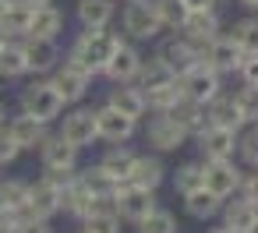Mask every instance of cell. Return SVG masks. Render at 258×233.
Returning a JSON list of instances; mask_svg holds the SVG:
<instances>
[{
  "instance_id": "cell-1",
  "label": "cell",
  "mask_w": 258,
  "mask_h": 233,
  "mask_svg": "<svg viewBox=\"0 0 258 233\" xmlns=\"http://www.w3.org/2000/svg\"><path fill=\"white\" fill-rule=\"evenodd\" d=\"M117 46H120V36L110 32L106 25H103V29L82 25V32H78V39H75V46H71L68 60L78 64L82 71H89V74L96 78V74H103V67H106V60L113 57Z\"/></svg>"
},
{
  "instance_id": "cell-2",
  "label": "cell",
  "mask_w": 258,
  "mask_h": 233,
  "mask_svg": "<svg viewBox=\"0 0 258 233\" xmlns=\"http://www.w3.org/2000/svg\"><path fill=\"white\" fill-rule=\"evenodd\" d=\"M64 106H68L64 96H60L50 82H32V85L22 92V113H29V117H36V120H43V124L60 120Z\"/></svg>"
},
{
  "instance_id": "cell-3",
  "label": "cell",
  "mask_w": 258,
  "mask_h": 233,
  "mask_svg": "<svg viewBox=\"0 0 258 233\" xmlns=\"http://www.w3.org/2000/svg\"><path fill=\"white\" fill-rule=\"evenodd\" d=\"M219 78H223V74L212 71L205 60H198V64H191L184 74H177V82H180V89H184V99L202 103V106H209V103L219 96V89H223Z\"/></svg>"
},
{
  "instance_id": "cell-4",
  "label": "cell",
  "mask_w": 258,
  "mask_h": 233,
  "mask_svg": "<svg viewBox=\"0 0 258 233\" xmlns=\"http://www.w3.org/2000/svg\"><path fill=\"white\" fill-rule=\"evenodd\" d=\"M113 208H117V215L120 219H127V222H142L149 212H156L159 205H156V191H149V187H138V184H124L117 194H113Z\"/></svg>"
},
{
  "instance_id": "cell-5",
  "label": "cell",
  "mask_w": 258,
  "mask_h": 233,
  "mask_svg": "<svg viewBox=\"0 0 258 233\" xmlns=\"http://www.w3.org/2000/svg\"><path fill=\"white\" fill-rule=\"evenodd\" d=\"M244 173L233 159H202V184L209 191H216L219 198H230L240 187Z\"/></svg>"
},
{
  "instance_id": "cell-6",
  "label": "cell",
  "mask_w": 258,
  "mask_h": 233,
  "mask_svg": "<svg viewBox=\"0 0 258 233\" xmlns=\"http://www.w3.org/2000/svg\"><path fill=\"white\" fill-rule=\"evenodd\" d=\"M120 22H124V32H127L131 39H156V36L163 32V22H159L156 11L149 8V0H127Z\"/></svg>"
},
{
  "instance_id": "cell-7",
  "label": "cell",
  "mask_w": 258,
  "mask_h": 233,
  "mask_svg": "<svg viewBox=\"0 0 258 233\" xmlns=\"http://www.w3.org/2000/svg\"><path fill=\"white\" fill-rule=\"evenodd\" d=\"M78 145H71L68 138L60 134H46L43 145H39V156H43V166L53 170V173H75L78 170Z\"/></svg>"
},
{
  "instance_id": "cell-8",
  "label": "cell",
  "mask_w": 258,
  "mask_h": 233,
  "mask_svg": "<svg viewBox=\"0 0 258 233\" xmlns=\"http://www.w3.org/2000/svg\"><path fill=\"white\" fill-rule=\"evenodd\" d=\"M50 85L64 96V103H82V99H85V92H89V85H92V74H89V71H82L78 64L64 60L60 67H53Z\"/></svg>"
},
{
  "instance_id": "cell-9",
  "label": "cell",
  "mask_w": 258,
  "mask_h": 233,
  "mask_svg": "<svg viewBox=\"0 0 258 233\" xmlns=\"http://www.w3.org/2000/svg\"><path fill=\"white\" fill-rule=\"evenodd\" d=\"M96 127H99V141L120 145V141H127V138L138 131V120L127 117V113H120V110H113V106L106 103L103 110H96Z\"/></svg>"
},
{
  "instance_id": "cell-10",
  "label": "cell",
  "mask_w": 258,
  "mask_h": 233,
  "mask_svg": "<svg viewBox=\"0 0 258 233\" xmlns=\"http://www.w3.org/2000/svg\"><path fill=\"white\" fill-rule=\"evenodd\" d=\"M60 138H68L71 145H78V148H85V145H92V141H99V127H96V110H89V106H82V110H71L68 117H64V124H60V131H57Z\"/></svg>"
},
{
  "instance_id": "cell-11",
  "label": "cell",
  "mask_w": 258,
  "mask_h": 233,
  "mask_svg": "<svg viewBox=\"0 0 258 233\" xmlns=\"http://www.w3.org/2000/svg\"><path fill=\"white\" fill-rule=\"evenodd\" d=\"M184 39H191L195 46H209L216 36H219V15H216V8H205V11H187V18L180 22V29H177Z\"/></svg>"
},
{
  "instance_id": "cell-12",
  "label": "cell",
  "mask_w": 258,
  "mask_h": 233,
  "mask_svg": "<svg viewBox=\"0 0 258 233\" xmlns=\"http://www.w3.org/2000/svg\"><path fill=\"white\" fill-rule=\"evenodd\" d=\"M247 53L230 39V36H216L209 46H205V53H202V60L212 67V71H219V74H230V71H237L240 67V60H244Z\"/></svg>"
},
{
  "instance_id": "cell-13",
  "label": "cell",
  "mask_w": 258,
  "mask_h": 233,
  "mask_svg": "<svg viewBox=\"0 0 258 233\" xmlns=\"http://www.w3.org/2000/svg\"><path fill=\"white\" fill-rule=\"evenodd\" d=\"M142 53L131 46V43H124L120 39V46L113 50V57L106 60V67H103V74L113 82V85H124V82H135L138 78V67H142Z\"/></svg>"
},
{
  "instance_id": "cell-14",
  "label": "cell",
  "mask_w": 258,
  "mask_h": 233,
  "mask_svg": "<svg viewBox=\"0 0 258 233\" xmlns=\"http://www.w3.org/2000/svg\"><path fill=\"white\" fill-rule=\"evenodd\" d=\"M195 141L202 148V159H233L237 156V131H230V127L209 124Z\"/></svg>"
},
{
  "instance_id": "cell-15",
  "label": "cell",
  "mask_w": 258,
  "mask_h": 233,
  "mask_svg": "<svg viewBox=\"0 0 258 233\" xmlns=\"http://www.w3.org/2000/svg\"><path fill=\"white\" fill-rule=\"evenodd\" d=\"M184 141H187V131L170 113H156L149 120V145H156L159 152H177Z\"/></svg>"
},
{
  "instance_id": "cell-16",
  "label": "cell",
  "mask_w": 258,
  "mask_h": 233,
  "mask_svg": "<svg viewBox=\"0 0 258 233\" xmlns=\"http://www.w3.org/2000/svg\"><path fill=\"white\" fill-rule=\"evenodd\" d=\"M202 46H195L191 39H184V36H173V39H166L163 46H159V53L156 57H163L170 67H173V74H184L191 64H198L202 60Z\"/></svg>"
},
{
  "instance_id": "cell-17",
  "label": "cell",
  "mask_w": 258,
  "mask_h": 233,
  "mask_svg": "<svg viewBox=\"0 0 258 233\" xmlns=\"http://www.w3.org/2000/svg\"><path fill=\"white\" fill-rule=\"evenodd\" d=\"M25 60H29V74H50L60 60V50H57V39H32L25 36Z\"/></svg>"
},
{
  "instance_id": "cell-18",
  "label": "cell",
  "mask_w": 258,
  "mask_h": 233,
  "mask_svg": "<svg viewBox=\"0 0 258 233\" xmlns=\"http://www.w3.org/2000/svg\"><path fill=\"white\" fill-rule=\"evenodd\" d=\"M32 8L29 0H0V32L4 36H25L29 22H32Z\"/></svg>"
},
{
  "instance_id": "cell-19",
  "label": "cell",
  "mask_w": 258,
  "mask_h": 233,
  "mask_svg": "<svg viewBox=\"0 0 258 233\" xmlns=\"http://www.w3.org/2000/svg\"><path fill=\"white\" fill-rule=\"evenodd\" d=\"M209 124H216V127H230V131H244L247 127V117H244V110L237 106V99L233 96H216L209 106Z\"/></svg>"
},
{
  "instance_id": "cell-20",
  "label": "cell",
  "mask_w": 258,
  "mask_h": 233,
  "mask_svg": "<svg viewBox=\"0 0 258 233\" xmlns=\"http://www.w3.org/2000/svg\"><path fill=\"white\" fill-rule=\"evenodd\" d=\"M60 29H64V15H60L53 4H36L25 36H32V39H57Z\"/></svg>"
},
{
  "instance_id": "cell-21",
  "label": "cell",
  "mask_w": 258,
  "mask_h": 233,
  "mask_svg": "<svg viewBox=\"0 0 258 233\" xmlns=\"http://www.w3.org/2000/svg\"><path fill=\"white\" fill-rule=\"evenodd\" d=\"M163 177H166V166H163L159 156H135L131 173H127V184H138V187L156 191V187L163 184Z\"/></svg>"
},
{
  "instance_id": "cell-22",
  "label": "cell",
  "mask_w": 258,
  "mask_h": 233,
  "mask_svg": "<svg viewBox=\"0 0 258 233\" xmlns=\"http://www.w3.org/2000/svg\"><path fill=\"white\" fill-rule=\"evenodd\" d=\"M78 180H82L96 198H106V201H113V194L127 184V180L113 177V173H110L106 166H99V163H96V166H89V170H82V173H78Z\"/></svg>"
},
{
  "instance_id": "cell-23",
  "label": "cell",
  "mask_w": 258,
  "mask_h": 233,
  "mask_svg": "<svg viewBox=\"0 0 258 233\" xmlns=\"http://www.w3.org/2000/svg\"><path fill=\"white\" fill-rule=\"evenodd\" d=\"M8 131L15 134V141L22 145V152H25V148H39L43 138H46V124L36 120V117H29V113L11 117V120H8Z\"/></svg>"
},
{
  "instance_id": "cell-24",
  "label": "cell",
  "mask_w": 258,
  "mask_h": 233,
  "mask_svg": "<svg viewBox=\"0 0 258 233\" xmlns=\"http://www.w3.org/2000/svg\"><path fill=\"white\" fill-rule=\"evenodd\" d=\"M219 212H223V222H226L233 233H254V226H258V205L247 201V198L230 201V205H223Z\"/></svg>"
},
{
  "instance_id": "cell-25",
  "label": "cell",
  "mask_w": 258,
  "mask_h": 233,
  "mask_svg": "<svg viewBox=\"0 0 258 233\" xmlns=\"http://www.w3.org/2000/svg\"><path fill=\"white\" fill-rule=\"evenodd\" d=\"M170 117L187 131V138H198V134L209 127V110H205L202 103H191V99H180V103L170 110Z\"/></svg>"
},
{
  "instance_id": "cell-26",
  "label": "cell",
  "mask_w": 258,
  "mask_h": 233,
  "mask_svg": "<svg viewBox=\"0 0 258 233\" xmlns=\"http://www.w3.org/2000/svg\"><path fill=\"white\" fill-rule=\"evenodd\" d=\"M113 110H120V113H127V117H142L149 106H145V92L138 89V85H131V82H124V85H117V89H110V99H106Z\"/></svg>"
},
{
  "instance_id": "cell-27",
  "label": "cell",
  "mask_w": 258,
  "mask_h": 233,
  "mask_svg": "<svg viewBox=\"0 0 258 233\" xmlns=\"http://www.w3.org/2000/svg\"><path fill=\"white\" fill-rule=\"evenodd\" d=\"M184 208H187V215H191V219H212V215L223 208V198L202 184V187H195V191H187V194H184Z\"/></svg>"
},
{
  "instance_id": "cell-28",
  "label": "cell",
  "mask_w": 258,
  "mask_h": 233,
  "mask_svg": "<svg viewBox=\"0 0 258 233\" xmlns=\"http://www.w3.org/2000/svg\"><path fill=\"white\" fill-rule=\"evenodd\" d=\"M173 78H177V74H173V67H170L163 57H149V60H142L135 85H138L142 92H149V89H159V85H166V82H173Z\"/></svg>"
},
{
  "instance_id": "cell-29",
  "label": "cell",
  "mask_w": 258,
  "mask_h": 233,
  "mask_svg": "<svg viewBox=\"0 0 258 233\" xmlns=\"http://www.w3.org/2000/svg\"><path fill=\"white\" fill-rule=\"evenodd\" d=\"M113 15H117V4H113V0H78V22H82V25L103 29V25H110Z\"/></svg>"
},
{
  "instance_id": "cell-30",
  "label": "cell",
  "mask_w": 258,
  "mask_h": 233,
  "mask_svg": "<svg viewBox=\"0 0 258 233\" xmlns=\"http://www.w3.org/2000/svg\"><path fill=\"white\" fill-rule=\"evenodd\" d=\"M180 99H184V89H180L177 78L166 82V85H159V89H149V92H145V106H149L152 113H170Z\"/></svg>"
},
{
  "instance_id": "cell-31",
  "label": "cell",
  "mask_w": 258,
  "mask_h": 233,
  "mask_svg": "<svg viewBox=\"0 0 258 233\" xmlns=\"http://www.w3.org/2000/svg\"><path fill=\"white\" fill-rule=\"evenodd\" d=\"M22 74H29L25 46L8 39L4 46H0V78H22Z\"/></svg>"
},
{
  "instance_id": "cell-32",
  "label": "cell",
  "mask_w": 258,
  "mask_h": 233,
  "mask_svg": "<svg viewBox=\"0 0 258 233\" xmlns=\"http://www.w3.org/2000/svg\"><path fill=\"white\" fill-rule=\"evenodd\" d=\"M82 222H85V233H120V215H117L113 201L99 205V208L89 212Z\"/></svg>"
},
{
  "instance_id": "cell-33",
  "label": "cell",
  "mask_w": 258,
  "mask_h": 233,
  "mask_svg": "<svg viewBox=\"0 0 258 233\" xmlns=\"http://www.w3.org/2000/svg\"><path fill=\"white\" fill-rule=\"evenodd\" d=\"M29 205V184L25 180H4L0 184V208L18 215L22 208Z\"/></svg>"
},
{
  "instance_id": "cell-34",
  "label": "cell",
  "mask_w": 258,
  "mask_h": 233,
  "mask_svg": "<svg viewBox=\"0 0 258 233\" xmlns=\"http://www.w3.org/2000/svg\"><path fill=\"white\" fill-rule=\"evenodd\" d=\"M149 8L156 11L163 29H180V22L187 18V8L180 4V0H149Z\"/></svg>"
},
{
  "instance_id": "cell-35",
  "label": "cell",
  "mask_w": 258,
  "mask_h": 233,
  "mask_svg": "<svg viewBox=\"0 0 258 233\" xmlns=\"http://www.w3.org/2000/svg\"><path fill=\"white\" fill-rule=\"evenodd\" d=\"M230 39H233L244 53H258V18H240V22H233Z\"/></svg>"
},
{
  "instance_id": "cell-36",
  "label": "cell",
  "mask_w": 258,
  "mask_h": 233,
  "mask_svg": "<svg viewBox=\"0 0 258 233\" xmlns=\"http://www.w3.org/2000/svg\"><path fill=\"white\" fill-rule=\"evenodd\" d=\"M131 163H135V152H131V148H124V145H113V148L99 159V166H106V170H110L113 177H120V180H127Z\"/></svg>"
},
{
  "instance_id": "cell-37",
  "label": "cell",
  "mask_w": 258,
  "mask_h": 233,
  "mask_svg": "<svg viewBox=\"0 0 258 233\" xmlns=\"http://www.w3.org/2000/svg\"><path fill=\"white\" fill-rule=\"evenodd\" d=\"M138 233H180V226H177L173 212L156 208V212H149V215L138 222Z\"/></svg>"
},
{
  "instance_id": "cell-38",
  "label": "cell",
  "mask_w": 258,
  "mask_h": 233,
  "mask_svg": "<svg viewBox=\"0 0 258 233\" xmlns=\"http://www.w3.org/2000/svg\"><path fill=\"white\" fill-rule=\"evenodd\" d=\"M237 156L240 163L258 170V124H251L247 131H237Z\"/></svg>"
},
{
  "instance_id": "cell-39",
  "label": "cell",
  "mask_w": 258,
  "mask_h": 233,
  "mask_svg": "<svg viewBox=\"0 0 258 233\" xmlns=\"http://www.w3.org/2000/svg\"><path fill=\"white\" fill-rule=\"evenodd\" d=\"M195 187H202V163H184V166L173 173V191L187 194V191H195Z\"/></svg>"
},
{
  "instance_id": "cell-40",
  "label": "cell",
  "mask_w": 258,
  "mask_h": 233,
  "mask_svg": "<svg viewBox=\"0 0 258 233\" xmlns=\"http://www.w3.org/2000/svg\"><path fill=\"white\" fill-rule=\"evenodd\" d=\"M233 99H237V106L244 110L247 124H254V120H258V85H244Z\"/></svg>"
},
{
  "instance_id": "cell-41",
  "label": "cell",
  "mask_w": 258,
  "mask_h": 233,
  "mask_svg": "<svg viewBox=\"0 0 258 233\" xmlns=\"http://www.w3.org/2000/svg\"><path fill=\"white\" fill-rule=\"evenodd\" d=\"M22 156V145L15 141V134L8 131V120L0 124V166H8V163H15Z\"/></svg>"
},
{
  "instance_id": "cell-42",
  "label": "cell",
  "mask_w": 258,
  "mask_h": 233,
  "mask_svg": "<svg viewBox=\"0 0 258 233\" xmlns=\"http://www.w3.org/2000/svg\"><path fill=\"white\" fill-rule=\"evenodd\" d=\"M4 233H53L50 229V219H39V215H25V219H15Z\"/></svg>"
},
{
  "instance_id": "cell-43",
  "label": "cell",
  "mask_w": 258,
  "mask_h": 233,
  "mask_svg": "<svg viewBox=\"0 0 258 233\" xmlns=\"http://www.w3.org/2000/svg\"><path fill=\"white\" fill-rule=\"evenodd\" d=\"M237 74H240L244 85H258V53H247L237 67Z\"/></svg>"
},
{
  "instance_id": "cell-44",
  "label": "cell",
  "mask_w": 258,
  "mask_h": 233,
  "mask_svg": "<svg viewBox=\"0 0 258 233\" xmlns=\"http://www.w3.org/2000/svg\"><path fill=\"white\" fill-rule=\"evenodd\" d=\"M237 191H240V198H247V201H254V205H258V170H254V173H247V177L240 180V187H237Z\"/></svg>"
},
{
  "instance_id": "cell-45",
  "label": "cell",
  "mask_w": 258,
  "mask_h": 233,
  "mask_svg": "<svg viewBox=\"0 0 258 233\" xmlns=\"http://www.w3.org/2000/svg\"><path fill=\"white\" fill-rule=\"evenodd\" d=\"M187 11H205V8H216V0H180Z\"/></svg>"
},
{
  "instance_id": "cell-46",
  "label": "cell",
  "mask_w": 258,
  "mask_h": 233,
  "mask_svg": "<svg viewBox=\"0 0 258 233\" xmlns=\"http://www.w3.org/2000/svg\"><path fill=\"white\" fill-rule=\"evenodd\" d=\"M240 8H247V11H258V0H240Z\"/></svg>"
},
{
  "instance_id": "cell-47",
  "label": "cell",
  "mask_w": 258,
  "mask_h": 233,
  "mask_svg": "<svg viewBox=\"0 0 258 233\" xmlns=\"http://www.w3.org/2000/svg\"><path fill=\"white\" fill-rule=\"evenodd\" d=\"M209 233H233V229H230V226H226V222H223V226H212V229H209Z\"/></svg>"
},
{
  "instance_id": "cell-48",
  "label": "cell",
  "mask_w": 258,
  "mask_h": 233,
  "mask_svg": "<svg viewBox=\"0 0 258 233\" xmlns=\"http://www.w3.org/2000/svg\"><path fill=\"white\" fill-rule=\"evenodd\" d=\"M29 4H50V0H29Z\"/></svg>"
},
{
  "instance_id": "cell-49",
  "label": "cell",
  "mask_w": 258,
  "mask_h": 233,
  "mask_svg": "<svg viewBox=\"0 0 258 233\" xmlns=\"http://www.w3.org/2000/svg\"><path fill=\"white\" fill-rule=\"evenodd\" d=\"M0 124H4V103H0Z\"/></svg>"
},
{
  "instance_id": "cell-50",
  "label": "cell",
  "mask_w": 258,
  "mask_h": 233,
  "mask_svg": "<svg viewBox=\"0 0 258 233\" xmlns=\"http://www.w3.org/2000/svg\"><path fill=\"white\" fill-rule=\"evenodd\" d=\"M4 43H8V36H4V32H0V46H4Z\"/></svg>"
},
{
  "instance_id": "cell-51",
  "label": "cell",
  "mask_w": 258,
  "mask_h": 233,
  "mask_svg": "<svg viewBox=\"0 0 258 233\" xmlns=\"http://www.w3.org/2000/svg\"><path fill=\"white\" fill-rule=\"evenodd\" d=\"M82 233H85V229H82Z\"/></svg>"
},
{
  "instance_id": "cell-52",
  "label": "cell",
  "mask_w": 258,
  "mask_h": 233,
  "mask_svg": "<svg viewBox=\"0 0 258 233\" xmlns=\"http://www.w3.org/2000/svg\"><path fill=\"white\" fill-rule=\"evenodd\" d=\"M254 124H258V120H254Z\"/></svg>"
}]
</instances>
